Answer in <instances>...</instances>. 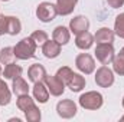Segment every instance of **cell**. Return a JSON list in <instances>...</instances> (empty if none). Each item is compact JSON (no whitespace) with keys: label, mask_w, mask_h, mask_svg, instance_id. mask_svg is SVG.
Segmentation results:
<instances>
[{"label":"cell","mask_w":124,"mask_h":122,"mask_svg":"<svg viewBox=\"0 0 124 122\" xmlns=\"http://www.w3.org/2000/svg\"><path fill=\"white\" fill-rule=\"evenodd\" d=\"M42 53L45 58L48 59H55L61 55V45L58 42H55L54 39L52 40H46L43 45H42Z\"/></svg>","instance_id":"obj_10"},{"label":"cell","mask_w":124,"mask_h":122,"mask_svg":"<svg viewBox=\"0 0 124 122\" xmlns=\"http://www.w3.org/2000/svg\"><path fill=\"white\" fill-rule=\"evenodd\" d=\"M114 33L124 39V13H120L117 17H116V22H114Z\"/></svg>","instance_id":"obj_27"},{"label":"cell","mask_w":124,"mask_h":122,"mask_svg":"<svg viewBox=\"0 0 124 122\" xmlns=\"http://www.w3.org/2000/svg\"><path fill=\"white\" fill-rule=\"evenodd\" d=\"M85 83H87V81H85V78H84L82 75H79V73H72V76L69 78L66 86H68L72 92H81L85 88Z\"/></svg>","instance_id":"obj_16"},{"label":"cell","mask_w":124,"mask_h":122,"mask_svg":"<svg viewBox=\"0 0 124 122\" xmlns=\"http://www.w3.org/2000/svg\"><path fill=\"white\" fill-rule=\"evenodd\" d=\"M32 92H33L35 101H38L39 103H46L48 102V99H49V91H48V88H46V85H45L43 81L35 82Z\"/></svg>","instance_id":"obj_11"},{"label":"cell","mask_w":124,"mask_h":122,"mask_svg":"<svg viewBox=\"0 0 124 122\" xmlns=\"http://www.w3.org/2000/svg\"><path fill=\"white\" fill-rule=\"evenodd\" d=\"M10 101H12V92L9 89V86L6 85V82L0 79V106L9 105Z\"/></svg>","instance_id":"obj_21"},{"label":"cell","mask_w":124,"mask_h":122,"mask_svg":"<svg viewBox=\"0 0 124 122\" xmlns=\"http://www.w3.org/2000/svg\"><path fill=\"white\" fill-rule=\"evenodd\" d=\"M32 105H35V98H31L29 93L20 95V96H17V99H16V106H17V109L22 111V112H25L28 108H31Z\"/></svg>","instance_id":"obj_22"},{"label":"cell","mask_w":124,"mask_h":122,"mask_svg":"<svg viewBox=\"0 0 124 122\" xmlns=\"http://www.w3.org/2000/svg\"><path fill=\"white\" fill-rule=\"evenodd\" d=\"M113 70L120 75V76H124V47L120 49V52L114 56L113 59Z\"/></svg>","instance_id":"obj_20"},{"label":"cell","mask_w":124,"mask_h":122,"mask_svg":"<svg viewBox=\"0 0 124 122\" xmlns=\"http://www.w3.org/2000/svg\"><path fill=\"white\" fill-rule=\"evenodd\" d=\"M58 16V10H56V4H52L49 1H42L38 4L36 7V17L43 22V23H49L52 22L55 17Z\"/></svg>","instance_id":"obj_3"},{"label":"cell","mask_w":124,"mask_h":122,"mask_svg":"<svg viewBox=\"0 0 124 122\" xmlns=\"http://www.w3.org/2000/svg\"><path fill=\"white\" fill-rule=\"evenodd\" d=\"M95 83L100 88H110L114 83V70H111L107 65H102L95 72Z\"/></svg>","instance_id":"obj_5"},{"label":"cell","mask_w":124,"mask_h":122,"mask_svg":"<svg viewBox=\"0 0 124 122\" xmlns=\"http://www.w3.org/2000/svg\"><path fill=\"white\" fill-rule=\"evenodd\" d=\"M79 105L87 109V111H97L102 106L104 103V96L97 91H90V92H85L79 96L78 99Z\"/></svg>","instance_id":"obj_2"},{"label":"cell","mask_w":124,"mask_h":122,"mask_svg":"<svg viewBox=\"0 0 124 122\" xmlns=\"http://www.w3.org/2000/svg\"><path fill=\"white\" fill-rule=\"evenodd\" d=\"M22 32V23L17 17L15 16H9V22H7V34L10 36H16Z\"/></svg>","instance_id":"obj_23"},{"label":"cell","mask_w":124,"mask_h":122,"mask_svg":"<svg viewBox=\"0 0 124 122\" xmlns=\"http://www.w3.org/2000/svg\"><path fill=\"white\" fill-rule=\"evenodd\" d=\"M120 119H121V121H123V122H124V115H123V116H121V118H120Z\"/></svg>","instance_id":"obj_33"},{"label":"cell","mask_w":124,"mask_h":122,"mask_svg":"<svg viewBox=\"0 0 124 122\" xmlns=\"http://www.w3.org/2000/svg\"><path fill=\"white\" fill-rule=\"evenodd\" d=\"M52 39L55 42H58L61 46H63L71 39V30L68 27H65V26H56L52 32Z\"/></svg>","instance_id":"obj_15"},{"label":"cell","mask_w":124,"mask_h":122,"mask_svg":"<svg viewBox=\"0 0 124 122\" xmlns=\"http://www.w3.org/2000/svg\"><path fill=\"white\" fill-rule=\"evenodd\" d=\"M12 91L16 96H20V95H26L29 93V85L28 82L22 78V76H17L13 79V83H12Z\"/></svg>","instance_id":"obj_18"},{"label":"cell","mask_w":124,"mask_h":122,"mask_svg":"<svg viewBox=\"0 0 124 122\" xmlns=\"http://www.w3.org/2000/svg\"><path fill=\"white\" fill-rule=\"evenodd\" d=\"M31 37L35 40V43H36L38 46H42V45L48 40V33L43 32V30H35L31 34Z\"/></svg>","instance_id":"obj_28"},{"label":"cell","mask_w":124,"mask_h":122,"mask_svg":"<svg viewBox=\"0 0 124 122\" xmlns=\"http://www.w3.org/2000/svg\"><path fill=\"white\" fill-rule=\"evenodd\" d=\"M77 103L72 99H62L56 103V112L63 119H71L77 115Z\"/></svg>","instance_id":"obj_7"},{"label":"cell","mask_w":124,"mask_h":122,"mask_svg":"<svg viewBox=\"0 0 124 122\" xmlns=\"http://www.w3.org/2000/svg\"><path fill=\"white\" fill-rule=\"evenodd\" d=\"M0 65H1V63H0ZM1 73H3V70H1V66H0V75H1Z\"/></svg>","instance_id":"obj_31"},{"label":"cell","mask_w":124,"mask_h":122,"mask_svg":"<svg viewBox=\"0 0 124 122\" xmlns=\"http://www.w3.org/2000/svg\"><path fill=\"white\" fill-rule=\"evenodd\" d=\"M78 0H56V10L58 14L61 16H68L74 12Z\"/></svg>","instance_id":"obj_17"},{"label":"cell","mask_w":124,"mask_h":122,"mask_svg":"<svg viewBox=\"0 0 124 122\" xmlns=\"http://www.w3.org/2000/svg\"><path fill=\"white\" fill-rule=\"evenodd\" d=\"M107 3H108L110 7H113V9H120V7H123L124 0H107Z\"/></svg>","instance_id":"obj_30"},{"label":"cell","mask_w":124,"mask_h":122,"mask_svg":"<svg viewBox=\"0 0 124 122\" xmlns=\"http://www.w3.org/2000/svg\"><path fill=\"white\" fill-rule=\"evenodd\" d=\"M7 22H9V16L0 14V36L7 33Z\"/></svg>","instance_id":"obj_29"},{"label":"cell","mask_w":124,"mask_h":122,"mask_svg":"<svg viewBox=\"0 0 124 122\" xmlns=\"http://www.w3.org/2000/svg\"><path fill=\"white\" fill-rule=\"evenodd\" d=\"M90 29V20L85 16H75L69 22V30L74 34H79L82 32H87Z\"/></svg>","instance_id":"obj_9"},{"label":"cell","mask_w":124,"mask_h":122,"mask_svg":"<svg viewBox=\"0 0 124 122\" xmlns=\"http://www.w3.org/2000/svg\"><path fill=\"white\" fill-rule=\"evenodd\" d=\"M121 105H123V108H124V98H123V101H121Z\"/></svg>","instance_id":"obj_32"},{"label":"cell","mask_w":124,"mask_h":122,"mask_svg":"<svg viewBox=\"0 0 124 122\" xmlns=\"http://www.w3.org/2000/svg\"><path fill=\"white\" fill-rule=\"evenodd\" d=\"M22 73H23L22 66H19V65H16V63H13V62L7 63V65L4 66V70H3L4 79H12V81H13L15 78H17V76H22Z\"/></svg>","instance_id":"obj_19"},{"label":"cell","mask_w":124,"mask_h":122,"mask_svg":"<svg viewBox=\"0 0 124 122\" xmlns=\"http://www.w3.org/2000/svg\"><path fill=\"white\" fill-rule=\"evenodd\" d=\"M93 43H94V36L88 30L77 34V37H75V46L81 50H88L93 46Z\"/></svg>","instance_id":"obj_13"},{"label":"cell","mask_w":124,"mask_h":122,"mask_svg":"<svg viewBox=\"0 0 124 122\" xmlns=\"http://www.w3.org/2000/svg\"><path fill=\"white\" fill-rule=\"evenodd\" d=\"M116 56L113 43H98L95 47V58L101 65H110Z\"/></svg>","instance_id":"obj_4"},{"label":"cell","mask_w":124,"mask_h":122,"mask_svg":"<svg viewBox=\"0 0 124 122\" xmlns=\"http://www.w3.org/2000/svg\"><path fill=\"white\" fill-rule=\"evenodd\" d=\"M114 36H116L114 30H111L108 27H101V29H98L95 32L94 42H97V45L98 43H113L114 42Z\"/></svg>","instance_id":"obj_14"},{"label":"cell","mask_w":124,"mask_h":122,"mask_svg":"<svg viewBox=\"0 0 124 122\" xmlns=\"http://www.w3.org/2000/svg\"><path fill=\"white\" fill-rule=\"evenodd\" d=\"M46 76V69L43 65L40 63H33L29 66L28 69V78L31 82H39V81H43V78Z\"/></svg>","instance_id":"obj_12"},{"label":"cell","mask_w":124,"mask_h":122,"mask_svg":"<svg viewBox=\"0 0 124 122\" xmlns=\"http://www.w3.org/2000/svg\"><path fill=\"white\" fill-rule=\"evenodd\" d=\"M25 118H26V121L29 122H39L42 119V114H40V109L36 106V105H32L31 108H28L25 112Z\"/></svg>","instance_id":"obj_24"},{"label":"cell","mask_w":124,"mask_h":122,"mask_svg":"<svg viewBox=\"0 0 124 122\" xmlns=\"http://www.w3.org/2000/svg\"><path fill=\"white\" fill-rule=\"evenodd\" d=\"M36 47H38V45L35 43V40L32 39L31 36L29 37H23L13 47L15 58L16 59H20V61H28V59H31V58L35 56Z\"/></svg>","instance_id":"obj_1"},{"label":"cell","mask_w":124,"mask_h":122,"mask_svg":"<svg viewBox=\"0 0 124 122\" xmlns=\"http://www.w3.org/2000/svg\"><path fill=\"white\" fill-rule=\"evenodd\" d=\"M1 1H9V0H1Z\"/></svg>","instance_id":"obj_34"},{"label":"cell","mask_w":124,"mask_h":122,"mask_svg":"<svg viewBox=\"0 0 124 122\" xmlns=\"http://www.w3.org/2000/svg\"><path fill=\"white\" fill-rule=\"evenodd\" d=\"M72 73H74V72H72V69H71L69 66H62V68L58 69V72H56V75H55V76L66 85V83H68V81H69V78L72 76Z\"/></svg>","instance_id":"obj_26"},{"label":"cell","mask_w":124,"mask_h":122,"mask_svg":"<svg viewBox=\"0 0 124 122\" xmlns=\"http://www.w3.org/2000/svg\"><path fill=\"white\" fill-rule=\"evenodd\" d=\"M15 59V53H13V47L7 46V47H3L0 50V63L1 65H7L10 62H13Z\"/></svg>","instance_id":"obj_25"},{"label":"cell","mask_w":124,"mask_h":122,"mask_svg":"<svg viewBox=\"0 0 124 122\" xmlns=\"http://www.w3.org/2000/svg\"><path fill=\"white\" fill-rule=\"evenodd\" d=\"M43 82H45L48 91H49V93L52 96H61L62 93L65 92V83L62 81H59L55 75L52 76V75L46 73V76L43 78Z\"/></svg>","instance_id":"obj_8"},{"label":"cell","mask_w":124,"mask_h":122,"mask_svg":"<svg viewBox=\"0 0 124 122\" xmlns=\"http://www.w3.org/2000/svg\"><path fill=\"white\" fill-rule=\"evenodd\" d=\"M75 66L81 73L91 75L95 70V61L90 53H79L75 58Z\"/></svg>","instance_id":"obj_6"}]
</instances>
